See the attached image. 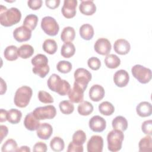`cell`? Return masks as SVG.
<instances>
[{
	"label": "cell",
	"mask_w": 152,
	"mask_h": 152,
	"mask_svg": "<svg viewBox=\"0 0 152 152\" xmlns=\"http://www.w3.org/2000/svg\"><path fill=\"white\" fill-rule=\"evenodd\" d=\"M112 127L114 129L125 131L128 128V122L125 118L122 116L115 117L112 122Z\"/></svg>",
	"instance_id": "cb8c5ba5"
},
{
	"label": "cell",
	"mask_w": 152,
	"mask_h": 152,
	"mask_svg": "<svg viewBox=\"0 0 152 152\" xmlns=\"http://www.w3.org/2000/svg\"><path fill=\"white\" fill-rule=\"evenodd\" d=\"M133 76L141 83L146 84L151 79V69L141 65H135L131 68Z\"/></svg>",
	"instance_id": "8992f818"
},
{
	"label": "cell",
	"mask_w": 152,
	"mask_h": 152,
	"mask_svg": "<svg viewBox=\"0 0 152 152\" xmlns=\"http://www.w3.org/2000/svg\"><path fill=\"white\" fill-rule=\"evenodd\" d=\"M33 94L32 89L26 86L18 88L15 91L14 102L16 106L19 107H26L31 98Z\"/></svg>",
	"instance_id": "277c9868"
},
{
	"label": "cell",
	"mask_w": 152,
	"mask_h": 152,
	"mask_svg": "<svg viewBox=\"0 0 152 152\" xmlns=\"http://www.w3.org/2000/svg\"><path fill=\"white\" fill-rule=\"evenodd\" d=\"M56 68L59 72L66 74L72 69V64L67 61H60L56 65Z\"/></svg>",
	"instance_id": "f35d334b"
},
{
	"label": "cell",
	"mask_w": 152,
	"mask_h": 152,
	"mask_svg": "<svg viewBox=\"0 0 152 152\" xmlns=\"http://www.w3.org/2000/svg\"><path fill=\"white\" fill-rule=\"evenodd\" d=\"M31 62L33 65L32 71L34 74L44 78L49 73L50 68L48 65V59L46 55L37 54L31 59Z\"/></svg>",
	"instance_id": "3957f363"
},
{
	"label": "cell",
	"mask_w": 152,
	"mask_h": 152,
	"mask_svg": "<svg viewBox=\"0 0 152 152\" xmlns=\"http://www.w3.org/2000/svg\"><path fill=\"white\" fill-rule=\"evenodd\" d=\"M38 99L40 102L43 103H52L53 102V99L52 96L45 91H39L38 93Z\"/></svg>",
	"instance_id": "60d3db41"
},
{
	"label": "cell",
	"mask_w": 152,
	"mask_h": 152,
	"mask_svg": "<svg viewBox=\"0 0 152 152\" xmlns=\"http://www.w3.org/2000/svg\"><path fill=\"white\" fill-rule=\"evenodd\" d=\"M136 112L141 117H147L151 115L152 107L150 103L148 102H142L136 107Z\"/></svg>",
	"instance_id": "7402d4cb"
},
{
	"label": "cell",
	"mask_w": 152,
	"mask_h": 152,
	"mask_svg": "<svg viewBox=\"0 0 152 152\" xmlns=\"http://www.w3.org/2000/svg\"><path fill=\"white\" fill-rule=\"evenodd\" d=\"M14 38L18 42L28 40L31 36V30L26 26H21L17 27L13 31Z\"/></svg>",
	"instance_id": "9a60e30c"
},
{
	"label": "cell",
	"mask_w": 152,
	"mask_h": 152,
	"mask_svg": "<svg viewBox=\"0 0 152 152\" xmlns=\"http://www.w3.org/2000/svg\"><path fill=\"white\" fill-rule=\"evenodd\" d=\"M103 147V140L100 135H93L87 144L88 152H102Z\"/></svg>",
	"instance_id": "8fae6325"
},
{
	"label": "cell",
	"mask_w": 152,
	"mask_h": 152,
	"mask_svg": "<svg viewBox=\"0 0 152 152\" xmlns=\"http://www.w3.org/2000/svg\"><path fill=\"white\" fill-rule=\"evenodd\" d=\"M75 36V30L70 26L64 27L61 34V39L64 42H71L74 40Z\"/></svg>",
	"instance_id": "d4e9b609"
},
{
	"label": "cell",
	"mask_w": 152,
	"mask_h": 152,
	"mask_svg": "<svg viewBox=\"0 0 152 152\" xmlns=\"http://www.w3.org/2000/svg\"><path fill=\"white\" fill-rule=\"evenodd\" d=\"M42 0H30L28 1L27 4L28 6L33 10H36L39 9L42 5Z\"/></svg>",
	"instance_id": "f6af8a7d"
},
{
	"label": "cell",
	"mask_w": 152,
	"mask_h": 152,
	"mask_svg": "<svg viewBox=\"0 0 152 152\" xmlns=\"http://www.w3.org/2000/svg\"><path fill=\"white\" fill-rule=\"evenodd\" d=\"M38 22V17L37 15L30 14L27 15L23 21V26L28 28L31 31L34 30Z\"/></svg>",
	"instance_id": "e575fe53"
},
{
	"label": "cell",
	"mask_w": 152,
	"mask_h": 152,
	"mask_svg": "<svg viewBox=\"0 0 152 152\" xmlns=\"http://www.w3.org/2000/svg\"><path fill=\"white\" fill-rule=\"evenodd\" d=\"M58 49V46L55 40L51 39H46L43 43V50L50 54H54Z\"/></svg>",
	"instance_id": "d6a6232c"
},
{
	"label": "cell",
	"mask_w": 152,
	"mask_h": 152,
	"mask_svg": "<svg viewBox=\"0 0 152 152\" xmlns=\"http://www.w3.org/2000/svg\"><path fill=\"white\" fill-rule=\"evenodd\" d=\"M22 113L16 109H11L7 111V121L12 124H16L20 122Z\"/></svg>",
	"instance_id": "4316f807"
},
{
	"label": "cell",
	"mask_w": 152,
	"mask_h": 152,
	"mask_svg": "<svg viewBox=\"0 0 152 152\" xmlns=\"http://www.w3.org/2000/svg\"><path fill=\"white\" fill-rule=\"evenodd\" d=\"M50 146L53 151H61L64 150L65 144L62 138L59 137H55L51 140L50 142Z\"/></svg>",
	"instance_id": "d590c367"
},
{
	"label": "cell",
	"mask_w": 152,
	"mask_h": 152,
	"mask_svg": "<svg viewBox=\"0 0 152 152\" xmlns=\"http://www.w3.org/2000/svg\"><path fill=\"white\" fill-rule=\"evenodd\" d=\"M77 5V0H65L61 10L63 15L66 18L74 17L76 14Z\"/></svg>",
	"instance_id": "4fadbf2b"
},
{
	"label": "cell",
	"mask_w": 152,
	"mask_h": 152,
	"mask_svg": "<svg viewBox=\"0 0 152 152\" xmlns=\"http://www.w3.org/2000/svg\"><path fill=\"white\" fill-rule=\"evenodd\" d=\"M129 76L127 71L124 69L117 71L113 75V81L116 86L119 87H124L129 82Z\"/></svg>",
	"instance_id": "2e32d148"
},
{
	"label": "cell",
	"mask_w": 152,
	"mask_h": 152,
	"mask_svg": "<svg viewBox=\"0 0 152 152\" xmlns=\"http://www.w3.org/2000/svg\"><path fill=\"white\" fill-rule=\"evenodd\" d=\"M80 35L84 40H89L94 36V28L90 24H84L80 28Z\"/></svg>",
	"instance_id": "603a6c76"
},
{
	"label": "cell",
	"mask_w": 152,
	"mask_h": 152,
	"mask_svg": "<svg viewBox=\"0 0 152 152\" xmlns=\"http://www.w3.org/2000/svg\"><path fill=\"white\" fill-rule=\"evenodd\" d=\"M16 151H24V152H30V149L27 146H21L19 148H17Z\"/></svg>",
	"instance_id": "816d5d0a"
},
{
	"label": "cell",
	"mask_w": 152,
	"mask_h": 152,
	"mask_svg": "<svg viewBox=\"0 0 152 152\" xmlns=\"http://www.w3.org/2000/svg\"><path fill=\"white\" fill-rule=\"evenodd\" d=\"M87 64L90 68L93 70H97L101 66L100 59L96 57H91L87 61Z\"/></svg>",
	"instance_id": "b9f144b4"
},
{
	"label": "cell",
	"mask_w": 152,
	"mask_h": 152,
	"mask_svg": "<svg viewBox=\"0 0 152 152\" xmlns=\"http://www.w3.org/2000/svg\"><path fill=\"white\" fill-rule=\"evenodd\" d=\"M105 91L103 87L99 84H94L91 86L89 90V97L94 102L101 100L104 96Z\"/></svg>",
	"instance_id": "ac0fdd59"
},
{
	"label": "cell",
	"mask_w": 152,
	"mask_h": 152,
	"mask_svg": "<svg viewBox=\"0 0 152 152\" xmlns=\"http://www.w3.org/2000/svg\"><path fill=\"white\" fill-rule=\"evenodd\" d=\"M80 12L86 15H91L96 11V6L91 0L81 1L79 6Z\"/></svg>",
	"instance_id": "44dd1931"
},
{
	"label": "cell",
	"mask_w": 152,
	"mask_h": 152,
	"mask_svg": "<svg viewBox=\"0 0 152 152\" xmlns=\"http://www.w3.org/2000/svg\"><path fill=\"white\" fill-rule=\"evenodd\" d=\"M0 129H1V142H2L4 138L7 135L8 133V129L7 126L1 125L0 126Z\"/></svg>",
	"instance_id": "c3c4849f"
},
{
	"label": "cell",
	"mask_w": 152,
	"mask_h": 152,
	"mask_svg": "<svg viewBox=\"0 0 152 152\" xmlns=\"http://www.w3.org/2000/svg\"><path fill=\"white\" fill-rule=\"evenodd\" d=\"M75 46L71 42H65L61 47V54L64 58H69L75 54Z\"/></svg>",
	"instance_id": "484cf974"
},
{
	"label": "cell",
	"mask_w": 152,
	"mask_h": 152,
	"mask_svg": "<svg viewBox=\"0 0 152 152\" xmlns=\"http://www.w3.org/2000/svg\"><path fill=\"white\" fill-rule=\"evenodd\" d=\"M93 110V104L88 101H82L78 106V112L83 116H88Z\"/></svg>",
	"instance_id": "4dcf8cb0"
},
{
	"label": "cell",
	"mask_w": 152,
	"mask_h": 152,
	"mask_svg": "<svg viewBox=\"0 0 152 152\" xmlns=\"http://www.w3.org/2000/svg\"><path fill=\"white\" fill-rule=\"evenodd\" d=\"M34 116L39 120L53 119L56 114V110L54 106L48 105L38 107L33 111Z\"/></svg>",
	"instance_id": "ba28073f"
},
{
	"label": "cell",
	"mask_w": 152,
	"mask_h": 152,
	"mask_svg": "<svg viewBox=\"0 0 152 152\" xmlns=\"http://www.w3.org/2000/svg\"><path fill=\"white\" fill-rule=\"evenodd\" d=\"M124 138L122 131L114 129L110 131L107 135L108 150L112 152L119 151L122 148Z\"/></svg>",
	"instance_id": "5b68a950"
},
{
	"label": "cell",
	"mask_w": 152,
	"mask_h": 152,
	"mask_svg": "<svg viewBox=\"0 0 152 152\" xmlns=\"http://www.w3.org/2000/svg\"><path fill=\"white\" fill-rule=\"evenodd\" d=\"M86 140V134L83 130H77L72 135V142L78 145H83Z\"/></svg>",
	"instance_id": "74e56055"
},
{
	"label": "cell",
	"mask_w": 152,
	"mask_h": 152,
	"mask_svg": "<svg viewBox=\"0 0 152 152\" xmlns=\"http://www.w3.org/2000/svg\"><path fill=\"white\" fill-rule=\"evenodd\" d=\"M88 125L90 129L93 132H100L105 129L106 122L103 118L99 115H95L90 119Z\"/></svg>",
	"instance_id": "5bb4252c"
},
{
	"label": "cell",
	"mask_w": 152,
	"mask_h": 152,
	"mask_svg": "<svg viewBox=\"0 0 152 152\" xmlns=\"http://www.w3.org/2000/svg\"><path fill=\"white\" fill-rule=\"evenodd\" d=\"M53 132L52 126L48 123H42L37 129V137L42 140H48Z\"/></svg>",
	"instance_id": "ffe728a7"
},
{
	"label": "cell",
	"mask_w": 152,
	"mask_h": 152,
	"mask_svg": "<svg viewBox=\"0 0 152 152\" xmlns=\"http://www.w3.org/2000/svg\"><path fill=\"white\" fill-rule=\"evenodd\" d=\"M24 125L27 129L32 131L37 130L40 123L39 120L34 116L33 112H30L26 115L24 120Z\"/></svg>",
	"instance_id": "d6986e66"
},
{
	"label": "cell",
	"mask_w": 152,
	"mask_h": 152,
	"mask_svg": "<svg viewBox=\"0 0 152 152\" xmlns=\"http://www.w3.org/2000/svg\"><path fill=\"white\" fill-rule=\"evenodd\" d=\"M139 151L147 152L152 151V140L150 135L141 138L138 144Z\"/></svg>",
	"instance_id": "f1b7e54d"
},
{
	"label": "cell",
	"mask_w": 152,
	"mask_h": 152,
	"mask_svg": "<svg viewBox=\"0 0 152 152\" xmlns=\"http://www.w3.org/2000/svg\"><path fill=\"white\" fill-rule=\"evenodd\" d=\"M46 5L50 8V9H55L59 7L60 4L59 0H46L45 1Z\"/></svg>",
	"instance_id": "7dc6e473"
},
{
	"label": "cell",
	"mask_w": 152,
	"mask_h": 152,
	"mask_svg": "<svg viewBox=\"0 0 152 152\" xmlns=\"http://www.w3.org/2000/svg\"><path fill=\"white\" fill-rule=\"evenodd\" d=\"M1 94H3L5 93L7 90V84L4 81V80L1 78Z\"/></svg>",
	"instance_id": "f907efd6"
},
{
	"label": "cell",
	"mask_w": 152,
	"mask_h": 152,
	"mask_svg": "<svg viewBox=\"0 0 152 152\" xmlns=\"http://www.w3.org/2000/svg\"><path fill=\"white\" fill-rule=\"evenodd\" d=\"M34 53V49L32 46L28 44H24L18 49V55L23 59H27L32 56Z\"/></svg>",
	"instance_id": "f546056e"
},
{
	"label": "cell",
	"mask_w": 152,
	"mask_h": 152,
	"mask_svg": "<svg viewBox=\"0 0 152 152\" xmlns=\"http://www.w3.org/2000/svg\"><path fill=\"white\" fill-rule=\"evenodd\" d=\"M85 88L74 82L73 87L70 89L68 94L69 100L72 103H80L83 101Z\"/></svg>",
	"instance_id": "30bf717a"
},
{
	"label": "cell",
	"mask_w": 152,
	"mask_h": 152,
	"mask_svg": "<svg viewBox=\"0 0 152 152\" xmlns=\"http://www.w3.org/2000/svg\"><path fill=\"white\" fill-rule=\"evenodd\" d=\"M17 147V144L16 141L13 139H8L2 147V151H16Z\"/></svg>",
	"instance_id": "ab89813d"
},
{
	"label": "cell",
	"mask_w": 152,
	"mask_h": 152,
	"mask_svg": "<svg viewBox=\"0 0 152 152\" xmlns=\"http://www.w3.org/2000/svg\"><path fill=\"white\" fill-rule=\"evenodd\" d=\"M142 131L147 135L152 134V121L151 119L145 121L141 125Z\"/></svg>",
	"instance_id": "7bdbcfd3"
},
{
	"label": "cell",
	"mask_w": 152,
	"mask_h": 152,
	"mask_svg": "<svg viewBox=\"0 0 152 152\" xmlns=\"http://www.w3.org/2000/svg\"><path fill=\"white\" fill-rule=\"evenodd\" d=\"M7 111L5 109H1L0 111V121L1 122H5L7 120Z\"/></svg>",
	"instance_id": "681fc988"
},
{
	"label": "cell",
	"mask_w": 152,
	"mask_h": 152,
	"mask_svg": "<svg viewBox=\"0 0 152 152\" xmlns=\"http://www.w3.org/2000/svg\"><path fill=\"white\" fill-rule=\"evenodd\" d=\"M104 63L107 68L114 69L120 65L121 60L116 55L108 54L104 58Z\"/></svg>",
	"instance_id": "83f0119b"
},
{
	"label": "cell",
	"mask_w": 152,
	"mask_h": 152,
	"mask_svg": "<svg viewBox=\"0 0 152 152\" xmlns=\"http://www.w3.org/2000/svg\"><path fill=\"white\" fill-rule=\"evenodd\" d=\"M94 49L95 51L100 55H108L111 50V44L108 39L101 37L98 39L95 42Z\"/></svg>",
	"instance_id": "7c38bea8"
},
{
	"label": "cell",
	"mask_w": 152,
	"mask_h": 152,
	"mask_svg": "<svg viewBox=\"0 0 152 152\" xmlns=\"http://www.w3.org/2000/svg\"><path fill=\"white\" fill-rule=\"evenodd\" d=\"M99 112L103 115L109 116L113 114L115 111L113 105L109 102H103L99 105Z\"/></svg>",
	"instance_id": "836d02e7"
},
{
	"label": "cell",
	"mask_w": 152,
	"mask_h": 152,
	"mask_svg": "<svg viewBox=\"0 0 152 152\" xmlns=\"http://www.w3.org/2000/svg\"><path fill=\"white\" fill-rule=\"evenodd\" d=\"M59 107L61 112L65 115L71 114L74 110V104L68 100L61 101L59 104Z\"/></svg>",
	"instance_id": "8d00e7d4"
},
{
	"label": "cell",
	"mask_w": 152,
	"mask_h": 152,
	"mask_svg": "<svg viewBox=\"0 0 152 152\" xmlns=\"http://www.w3.org/2000/svg\"><path fill=\"white\" fill-rule=\"evenodd\" d=\"M47 84L50 90L58 93L61 96L66 95L71 89L69 83L65 80H62L56 74H53L50 76Z\"/></svg>",
	"instance_id": "7a4b0ae2"
},
{
	"label": "cell",
	"mask_w": 152,
	"mask_h": 152,
	"mask_svg": "<svg viewBox=\"0 0 152 152\" xmlns=\"http://www.w3.org/2000/svg\"><path fill=\"white\" fill-rule=\"evenodd\" d=\"M41 27L44 32L51 36H56L59 30V26L55 19L50 16L43 17L41 21Z\"/></svg>",
	"instance_id": "52a82bcc"
},
{
	"label": "cell",
	"mask_w": 152,
	"mask_h": 152,
	"mask_svg": "<svg viewBox=\"0 0 152 152\" xmlns=\"http://www.w3.org/2000/svg\"><path fill=\"white\" fill-rule=\"evenodd\" d=\"M113 48L115 52L119 55L127 54L131 49V46L128 41L124 39L116 40L113 45Z\"/></svg>",
	"instance_id": "e0dca14e"
},
{
	"label": "cell",
	"mask_w": 152,
	"mask_h": 152,
	"mask_svg": "<svg viewBox=\"0 0 152 152\" xmlns=\"http://www.w3.org/2000/svg\"><path fill=\"white\" fill-rule=\"evenodd\" d=\"M84 150L83 145H78L74 142H70L68 146L67 151L68 152H83Z\"/></svg>",
	"instance_id": "ee69618b"
},
{
	"label": "cell",
	"mask_w": 152,
	"mask_h": 152,
	"mask_svg": "<svg viewBox=\"0 0 152 152\" xmlns=\"http://www.w3.org/2000/svg\"><path fill=\"white\" fill-rule=\"evenodd\" d=\"M21 18V11L17 8L7 9L2 5L0 8V23L5 27H10L20 22Z\"/></svg>",
	"instance_id": "6da1fadb"
},
{
	"label": "cell",
	"mask_w": 152,
	"mask_h": 152,
	"mask_svg": "<svg viewBox=\"0 0 152 152\" xmlns=\"http://www.w3.org/2000/svg\"><path fill=\"white\" fill-rule=\"evenodd\" d=\"M75 83L86 89L88 83L91 80V74L86 69L79 68L77 69L74 74Z\"/></svg>",
	"instance_id": "9c48e42d"
},
{
	"label": "cell",
	"mask_w": 152,
	"mask_h": 152,
	"mask_svg": "<svg viewBox=\"0 0 152 152\" xmlns=\"http://www.w3.org/2000/svg\"><path fill=\"white\" fill-rule=\"evenodd\" d=\"M33 151H42V152H45L47 151V145L45 143L39 141L36 142L33 148Z\"/></svg>",
	"instance_id": "bcb514c9"
},
{
	"label": "cell",
	"mask_w": 152,
	"mask_h": 152,
	"mask_svg": "<svg viewBox=\"0 0 152 152\" xmlns=\"http://www.w3.org/2000/svg\"><path fill=\"white\" fill-rule=\"evenodd\" d=\"M4 55L5 59L10 61H13L18 58V49L14 45L7 46L4 52Z\"/></svg>",
	"instance_id": "1f68e13d"
}]
</instances>
